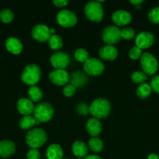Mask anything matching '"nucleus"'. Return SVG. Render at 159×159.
I'll return each instance as SVG.
<instances>
[{
  "instance_id": "nucleus-1",
  "label": "nucleus",
  "mask_w": 159,
  "mask_h": 159,
  "mask_svg": "<svg viewBox=\"0 0 159 159\" xmlns=\"http://www.w3.org/2000/svg\"><path fill=\"white\" fill-rule=\"evenodd\" d=\"M111 112V104L106 99L98 98L92 102L89 107V113L96 119H104Z\"/></svg>"
},
{
  "instance_id": "nucleus-2",
  "label": "nucleus",
  "mask_w": 159,
  "mask_h": 159,
  "mask_svg": "<svg viewBox=\"0 0 159 159\" xmlns=\"http://www.w3.org/2000/svg\"><path fill=\"white\" fill-rule=\"evenodd\" d=\"M47 134L43 129L34 128L30 130L26 134L25 141L31 148H39L47 141Z\"/></svg>"
},
{
  "instance_id": "nucleus-3",
  "label": "nucleus",
  "mask_w": 159,
  "mask_h": 159,
  "mask_svg": "<svg viewBox=\"0 0 159 159\" xmlns=\"http://www.w3.org/2000/svg\"><path fill=\"white\" fill-rule=\"evenodd\" d=\"M41 71L38 65L35 64L27 65L21 73V80L26 85L33 86L39 82Z\"/></svg>"
},
{
  "instance_id": "nucleus-4",
  "label": "nucleus",
  "mask_w": 159,
  "mask_h": 159,
  "mask_svg": "<svg viewBox=\"0 0 159 159\" xmlns=\"http://www.w3.org/2000/svg\"><path fill=\"white\" fill-rule=\"evenodd\" d=\"M101 1H90L84 6V13L89 20L99 23L104 17V9Z\"/></svg>"
},
{
  "instance_id": "nucleus-5",
  "label": "nucleus",
  "mask_w": 159,
  "mask_h": 159,
  "mask_svg": "<svg viewBox=\"0 0 159 159\" xmlns=\"http://www.w3.org/2000/svg\"><path fill=\"white\" fill-rule=\"evenodd\" d=\"M55 110L52 106L46 102H41L34 107L33 116L37 120V124L48 122L52 118Z\"/></svg>"
},
{
  "instance_id": "nucleus-6",
  "label": "nucleus",
  "mask_w": 159,
  "mask_h": 159,
  "mask_svg": "<svg viewBox=\"0 0 159 159\" xmlns=\"http://www.w3.org/2000/svg\"><path fill=\"white\" fill-rule=\"evenodd\" d=\"M142 70L147 75H153L158 69V63L156 57L149 52H145L140 57Z\"/></svg>"
},
{
  "instance_id": "nucleus-7",
  "label": "nucleus",
  "mask_w": 159,
  "mask_h": 159,
  "mask_svg": "<svg viewBox=\"0 0 159 159\" xmlns=\"http://www.w3.org/2000/svg\"><path fill=\"white\" fill-rule=\"evenodd\" d=\"M102 40L108 45H113L121 40V30L115 25H110L103 29L101 33Z\"/></svg>"
},
{
  "instance_id": "nucleus-8",
  "label": "nucleus",
  "mask_w": 159,
  "mask_h": 159,
  "mask_svg": "<svg viewBox=\"0 0 159 159\" xmlns=\"http://www.w3.org/2000/svg\"><path fill=\"white\" fill-rule=\"evenodd\" d=\"M56 20L59 26L65 28L73 27L77 23L76 14L69 9H62L58 12Z\"/></svg>"
},
{
  "instance_id": "nucleus-9",
  "label": "nucleus",
  "mask_w": 159,
  "mask_h": 159,
  "mask_svg": "<svg viewBox=\"0 0 159 159\" xmlns=\"http://www.w3.org/2000/svg\"><path fill=\"white\" fill-rule=\"evenodd\" d=\"M84 70L86 74L89 75L98 76L102 74L104 71V65L98 58L91 57L84 63Z\"/></svg>"
},
{
  "instance_id": "nucleus-10",
  "label": "nucleus",
  "mask_w": 159,
  "mask_h": 159,
  "mask_svg": "<svg viewBox=\"0 0 159 159\" xmlns=\"http://www.w3.org/2000/svg\"><path fill=\"white\" fill-rule=\"evenodd\" d=\"M51 83L58 86H65L70 82V75L65 69H55L48 75Z\"/></svg>"
},
{
  "instance_id": "nucleus-11",
  "label": "nucleus",
  "mask_w": 159,
  "mask_h": 159,
  "mask_svg": "<svg viewBox=\"0 0 159 159\" xmlns=\"http://www.w3.org/2000/svg\"><path fill=\"white\" fill-rule=\"evenodd\" d=\"M50 62L55 69H65L70 62V56L62 51H57L51 56Z\"/></svg>"
},
{
  "instance_id": "nucleus-12",
  "label": "nucleus",
  "mask_w": 159,
  "mask_h": 159,
  "mask_svg": "<svg viewBox=\"0 0 159 159\" xmlns=\"http://www.w3.org/2000/svg\"><path fill=\"white\" fill-rule=\"evenodd\" d=\"M31 36L38 42H45L51 36L50 28L45 24H37L31 30Z\"/></svg>"
},
{
  "instance_id": "nucleus-13",
  "label": "nucleus",
  "mask_w": 159,
  "mask_h": 159,
  "mask_svg": "<svg viewBox=\"0 0 159 159\" xmlns=\"http://www.w3.org/2000/svg\"><path fill=\"white\" fill-rule=\"evenodd\" d=\"M154 42V36L148 31H142L136 37V46L141 50L147 49L153 45Z\"/></svg>"
},
{
  "instance_id": "nucleus-14",
  "label": "nucleus",
  "mask_w": 159,
  "mask_h": 159,
  "mask_svg": "<svg viewBox=\"0 0 159 159\" xmlns=\"http://www.w3.org/2000/svg\"><path fill=\"white\" fill-rule=\"evenodd\" d=\"M112 20L115 26H126L132 21V16L128 11L118 9L112 15Z\"/></svg>"
},
{
  "instance_id": "nucleus-15",
  "label": "nucleus",
  "mask_w": 159,
  "mask_h": 159,
  "mask_svg": "<svg viewBox=\"0 0 159 159\" xmlns=\"http://www.w3.org/2000/svg\"><path fill=\"white\" fill-rule=\"evenodd\" d=\"M34 102L28 98H20L17 103V108L19 113L23 116H30L34 113Z\"/></svg>"
},
{
  "instance_id": "nucleus-16",
  "label": "nucleus",
  "mask_w": 159,
  "mask_h": 159,
  "mask_svg": "<svg viewBox=\"0 0 159 159\" xmlns=\"http://www.w3.org/2000/svg\"><path fill=\"white\" fill-rule=\"evenodd\" d=\"M118 50L114 45H104L98 51L100 57L104 61H114L118 57Z\"/></svg>"
},
{
  "instance_id": "nucleus-17",
  "label": "nucleus",
  "mask_w": 159,
  "mask_h": 159,
  "mask_svg": "<svg viewBox=\"0 0 159 159\" xmlns=\"http://www.w3.org/2000/svg\"><path fill=\"white\" fill-rule=\"evenodd\" d=\"M86 130L92 138H96L102 130L101 121L96 118H90L86 123Z\"/></svg>"
},
{
  "instance_id": "nucleus-18",
  "label": "nucleus",
  "mask_w": 159,
  "mask_h": 159,
  "mask_svg": "<svg viewBox=\"0 0 159 159\" xmlns=\"http://www.w3.org/2000/svg\"><path fill=\"white\" fill-rule=\"evenodd\" d=\"M16 152V145L14 142L9 140L0 141V157L9 158Z\"/></svg>"
},
{
  "instance_id": "nucleus-19",
  "label": "nucleus",
  "mask_w": 159,
  "mask_h": 159,
  "mask_svg": "<svg viewBox=\"0 0 159 159\" xmlns=\"http://www.w3.org/2000/svg\"><path fill=\"white\" fill-rule=\"evenodd\" d=\"M6 48L12 54H19L23 50V44L19 39L11 37L6 40Z\"/></svg>"
},
{
  "instance_id": "nucleus-20",
  "label": "nucleus",
  "mask_w": 159,
  "mask_h": 159,
  "mask_svg": "<svg viewBox=\"0 0 159 159\" xmlns=\"http://www.w3.org/2000/svg\"><path fill=\"white\" fill-rule=\"evenodd\" d=\"M72 152L76 157L80 158H84L87 156L88 148L83 141H76L72 145Z\"/></svg>"
},
{
  "instance_id": "nucleus-21",
  "label": "nucleus",
  "mask_w": 159,
  "mask_h": 159,
  "mask_svg": "<svg viewBox=\"0 0 159 159\" xmlns=\"http://www.w3.org/2000/svg\"><path fill=\"white\" fill-rule=\"evenodd\" d=\"M47 159H63V151L60 145L52 144L46 150Z\"/></svg>"
},
{
  "instance_id": "nucleus-22",
  "label": "nucleus",
  "mask_w": 159,
  "mask_h": 159,
  "mask_svg": "<svg viewBox=\"0 0 159 159\" xmlns=\"http://www.w3.org/2000/svg\"><path fill=\"white\" fill-rule=\"evenodd\" d=\"M36 124H37V120L32 115L23 116L19 121V126L22 130H31Z\"/></svg>"
},
{
  "instance_id": "nucleus-23",
  "label": "nucleus",
  "mask_w": 159,
  "mask_h": 159,
  "mask_svg": "<svg viewBox=\"0 0 159 159\" xmlns=\"http://www.w3.org/2000/svg\"><path fill=\"white\" fill-rule=\"evenodd\" d=\"M27 95L28 99L32 101L33 102H40L41 99L43 97V93H42L41 89L36 85L30 86L27 91Z\"/></svg>"
},
{
  "instance_id": "nucleus-24",
  "label": "nucleus",
  "mask_w": 159,
  "mask_h": 159,
  "mask_svg": "<svg viewBox=\"0 0 159 159\" xmlns=\"http://www.w3.org/2000/svg\"><path fill=\"white\" fill-rule=\"evenodd\" d=\"M151 92H152V89H151L150 84L142 83L137 87V91H136V94H137V97L140 98L141 99H144L147 98L148 96L151 95Z\"/></svg>"
},
{
  "instance_id": "nucleus-25",
  "label": "nucleus",
  "mask_w": 159,
  "mask_h": 159,
  "mask_svg": "<svg viewBox=\"0 0 159 159\" xmlns=\"http://www.w3.org/2000/svg\"><path fill=\"white\" fill-rule=\"evenodd\" d=\"M48 42V46L51 50H54V51H59L63 46V40H62V37L56 34L51 35Z\"/></svg>"
},
{
  "instance_id": "nucleus-26",
  "label": "nucleus",
  "mask_w": 159,
  "mask_h": 159,
  "mask_svg": "<svg viewBox=\"0 0 159 159\" xmlns=\"http://www.w3.org/2000/svg\"><path fill=\"white\" fill-rule=\"evenodd\" d=\"M88 147L92 152H101L104 148V143L100 138H91L88 141Z\"/></svg>"
},
{
  "instance_id": "nucleus-27",
  "label": "nucleus",
  "mask_w": 159,
  "mask_h": 159,
  "mask_svg": "<svg viewBox=\"0 0 159 159\" xmlns=\"http://www.w3.org/2000/svg\"><path fill=\"white\" fill-rule=\"evenodd\" d=\"M87 77L84 75V73L80 72V71H76V72L73 73L72 75L70 82L73 85L76 86H80V85H84L85 82H87Z\"/></svg>"
},
{
  "instance_id": "nucleus-28",
  "label": "nucleus",
  "mask_w": 159,
  "mask_h": 159,
  "mask_svg": "<svg viewBox=\"0 0 159 159\" xmlns=\"http://www.w3.org/2000/svg\"><path fill=\"white\" fill-rule=\"evenodd\" d=\"M74 57L77 61L81 63H85L90 57L87 51L84 48H78L75 51Z\"/></svg>"
},
{
  "instance_id": "nucleus-29",
  "label": "nucleus",
  "mask_w": 159,
  "mask_h": 159,
  "mask_svg": "<svg viewBox=\"0 0 159 159\" xmlns=\"http://www.w3.org/2000/svg\"><path fill=\"white\" fill-rule=\"evenodd\" d=\"M131 80L137 84L144 83L147 79V75L143 71H136L131 74Z\"/></svg>"
},
{
  "instance_id": "nucleus-30",
  "label": "nucleus",
  "mask_w": 159,
  "mask_h": 159,
  "mask_svg": "<svg viewBox=\"0 0 159 159\" xmlns=\"http://www.w3.org/2000/svg\"><path fill=\"white\" fill-rule=\"evenodd\" d=\"M14 19V13L11 9H4L0 12V20L2 23H9Z\"/></svg>"
},
{
  "instance_id": "nucleus-31",
  "label": "nucleus",
  "mask_w": 159,
  "mask_h": 159,
  "mask_svg": "<svg viewBox=\"0 0 159 159\" xmlns=\"http://www.w3.org/2000/svg\"><path fill=\"white\" fill-rule=\"evenodd\" d=\"M135 37V30L132 27H124L121 30V38L124 40H132Z\"/></svg>"
},
{
  "instance_id": "nucleus-32",
  "label": "nucleus",
  "mask_w": 159,
  "mask_h": 159,
  "mask_svg": "<svg viewBox=\"0 0 159 159\" xmlns=\"http://www.w3.org/2000/svg\"><path fill=\"white\" fill-rule=\"evenodd\" d=\"M148 19L154 24H159V6L153 8L148 13Z\"/></svg>"
},
{
  "instance_id": "nucleus-33",
  "label": "nucleus",
  "mask_w": 159,
  "mask_h": 159,
  "mask_svg": "<svg viewBox=\"0 0 159 159\" xmlns=\"http://www.w3.org/2000/svg\"><path fill=\"white\" fill-rule=\"evenodd\" d=\"M142 54V50L140 48H139L138 47H137L135 45L134 47H132L129 51V57H130L132 60H137V59H140Z\"/></svg>"
},
{
  "instance_id": "nucleus-34",
  "label": "nucleus",
  "mask_w": 159,
  "mask_h": 159,
  "mask_svg": "<svg viewBox=\"0 0 159 159\" xmlns=\"http://www.w3.org/2000/svg\"><path fill=\"white\" fill-rule=\"evenodd\" d=\"M75 93H76V87L72 84H67L62 89V93L66 97H71L75 94Z\"/></svg>"
},
{
  "instance_id": "nucleus-35",
  "label": "nucleus",
  "mask_w": 159,
  "mask_h": 159,
  "mask_svg": "<svg viewBox=\"0 0 159 159\" xmlns=\"http://www.w3.org/2000/svg\"><path fill=\"white\" fill-rule=\"evenodd\" d=\"M27 159H41V154L38 149L31 148L26 154Z\"/></svg>"
},
{
  "instance_id": "nucleus-36",
  "label": "nucleus",
  "mask_w": 159,
  "mask_h": 159,
  "mask_svg": "<svg viewBox=\"0 0 159 159\" xmlns=\"http://www.w3.org/2000/svg\"><path fill=\"white\" fill-rule=\"evenodd\" d=\"M150 85L153 91L159 94V75H156L152 78Z\"/></svg>"
},
{
  "instance_id": "nucleus-37",
  "label": "nucleus",
  "mask_w": 159,
  "mask_h": 159,
  "mask_svg": "<svg viewBox=\"0 0 159 159\" xmlns=\"http://www.w3.org/2000/svg\"><path fill=\"white\" fill-rule=\"evenodd\" d=\"M89 107L90 106H87V104L84 103H80L78 104L77 107H76V110H77V112L81 115H87L89 113Z\"/></svg>"
},
{
  "instance_id": "nucleus-38",
  "label": "nucleus",
  "mask_w": 159,
  "mask_h": 159,
  "mask_svg": "<svg viewBox=\"0 0 159 159\" xmlns=\"http://www.w3.org/2000/svg\"><path fill=\"white\" fill-rule=\"evenodd\" d=\"M68 0H54V1H53V4L58 8L65 7V6L68 5Z\"/></svg>"
},
{
  "instance_id": "nucleus-39",
  "label": "nucleus",
  "mask_w": 159,
  "mask_h": 159,
  "mask_svg": "<svg viewBox=\"0 0 159 159\" xmlns=\"http://www.w3.org/2000/svg\"><path fill=\"white\" fill-rule=\"evenodd\" d=\"M142 2H143V0H131L130 1L131 4L134 5V6H138L139 5L141 4Z\"/></svg>"
},
{
  "instance_id": "nucleus-40",
  "label": "nucleus",
  "mask_w": 159,
  "mask_h": 159,
  "mask_svg": "<svg viewBox=\"0 0 159 159\" xmlns=\"http://www.w3.org/2000/svg\"><path fill=\"white\" fill-rule=\"evenodd\" d=\"M84 159H102L101 157H99L98 155H87Z\"/></svg>"
},
{
  "instance_id": "nucleus-41",
  "label": "nucleus",
  "mask_w": 159,
  "mask_h": 159,
  "mask_svg": "<svg viewBox=\"0 0 159 159\" xmlns=\"http://www.w3.org/2000/svg\"><path fill=\"white\" fill-rule=\"evenodd\" d=\"M147 159H159V156L157 155V154H150L149 155L147 156Z\"/></svg>"
},
{
  "instance_id": "nucleus-42",
  "label": "nucleus",
  "mask_w": 159,
  "mask_h": 159,
  "mask_svg": "<svg viewBox=\"0 0 159 159\" xmlns=\"http://www.w3.org/2000/svg\"><path fill=\"white\" fill-rule=\"evenodd\" d=\"M77 159H84V158H78Z\"/></svg>"
},
{
  "instance_id": "nucleus-43",
  "label": "nucleus",
  "mask_w": 159,
  "mask_h": 159,
  "mask_svg": "<svg viewBox=\"0 0 159 159\" xmlns=\"http://www.w3.org/2000/svg\"><path fill=\"white\" fill-rule=\"evenodd\" d=\"M64 159H70V158H64Z\"/></svg>"
},
{
  "instance_id": "nucleus-44",
  "label": "nucleus",
  "mask_w": 159,
  "mask_h": 159,
  "mask_svg": "<svg viewBox=\"0 0 159 159\" xmlns=\"http://www.w3.org/2000/svg\"><path fill=\"white\" fill-rule=\"evenodd\" d=\"M158 3H159V2H158Z\"/></svg>"
}]
</instances>
